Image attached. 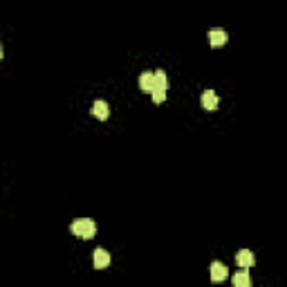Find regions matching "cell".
<instances>
[{"instance_id": "6da1fadb", "label": "cell", "mask_w": 287, "mask_h": 287, "mask_svg": "<svg viewBox=\"0 0 287 287\" xmlns=\"http://www.w3.org/2000/svg\"><path fill=\"white\" fill-rule=\"evenodd\" d=\"M70 231L83 240H90V238H95V234H96V222L90 218H79L70 224Z\"/></svg>"}, {"instance_id": "7a4b0ae2", "label": "cell", "mask_w": 287, "mask_h": 287, "mask_svg": "<svg viewBox=\"0 0 287 287\" xmlns=\"http://www.w3.org/2000/svg\"><path fill=\"white\" fill-rule=\"evenodd\" d=\"M153 74H155V85H153V90H150L153 101L164 103L166 101V90H168V76H166L164 70H157V72H153Z\"/></svg>"}, {"instance_id": "3957f363", "label": "cell", "mask_w": 287, "mask_h": 287, "mask_svg": "<svg viewBox=\"0 0 287 287\" xmlns=\"http://www.w3.org/2000/svg\"><path fill=\"white\" fill-rule=\"evenodd\" d=\"M236 263H238L242 269H249V267H254V263H256V256H254V251H249V249H240L238 251V256H236Z\"/></svg>"}, {"instance_id": "277c9868", "label": "cell", "mask_w": 287, "mask_h": 287, "mask_svg": "<svg viewBox=\"0 0 287 287\" xmlns=\"http://www.w3.org/2000/svg\"><path fill=\"white\" fill-rule=\"evenodd\" d=\"M220 106V96L215 95V90H204L202 95V108L204 110H215Z\"/></svg>"}, {"instance_id": "5b68a950", "label": "cell", "mask_w": 287, "mask_h": 287, "mask_svg": "<svg viewBox=\"0 0 287 287\" xmlns=\"http://www.w3.org/2000/svg\"><path fill=\"white\" fill-rule=\"evenodd\" d=\"M92 263H95L96 269H106L108 265H110V254H108L106 249H95V256H92Z\"/></svg>"}, {"instance_id": "8992f818", "label": "cell", "mask_w": 287, "mask_h": 287, "mask_svg": "<svg viewBox=\"0 0 287 287\" xmlns=\"http://www.w3.org/2000/svg\"><path fill=\"white\" fill-rule=\"evenodd\" d=\"M227 276H229V271H227V267H224L222 263H211V281L213 283L227 281Z\"/></svg>"}, {"instance_id": "52a82bcc", "label": "cell", "mask_w": 287, "mask_h": 287, "mask_svg": "<svg viewBox=\"0 0 287 287\" xmlns=\"http://www.w3.org/2000/svg\"><path fill=\"white\" fill-rule=\"evenodd\" d=\"M92 115H95L96 119H108L110 117V106H108L106 101H101V99H96V101L92 103Z\"/></svg>"}, {"instance_id": "ba28073f", "label": "cell", "mask_w": 287, "mask_h": 287, "mask_svg": "<svg viewBox=\"0 0 287 287\" xmlns=\"http://www.w3.org/2000/svg\"><path fill=\"white\" fill-rule=\"evenodd\" d=\"M227 32L224 29H209V43H211L213 48H220V45H224L227 43Z\"/></svg>"}, {"instance_id": "9c48e42d", "label": "cell", "mask_w": 287, "mask_h": 287, "mask_svg": "<svg viewBox=\"0 0 287 287\" xmlns=\"http://www.w3.org/2000/svg\"><path fill=\"white\" fill-rule=\"evenodd\" d=\"M155 85V74L153 72H144L142 76H139V88H142L144 92H150Z\"/></svg>"}, {"instance_id": "30bf717a", "label": "cell", "mask_w": 287, "mask_h": 287, "mask_svg": "<svg viewBox=\"0 0 287 287\" xmlns=\"http://www.w3.org/2000/svg\"><path fill=\"white\" fill-rule=\"evenodd\" d=\"M234 285L236 287H249L251 276L247 274V271H238V274H234Z\"/></svg>"}, {"instance_id": "8fae6325", "label": "cell", "mask_w": 287, "mask_h": 287, "mask_svg": "<svg viewBox=\"0 0 287 287\" xmlns=\"http://www.w3.org/2000/svg\"><path fill=\"white\" fill-rule=\"evenodd\" d=\"M0 59H2V45H0Z\"/></svg>"}]
</instances>
